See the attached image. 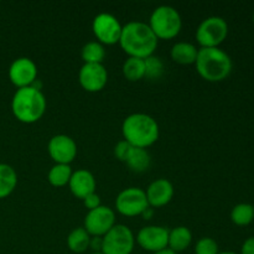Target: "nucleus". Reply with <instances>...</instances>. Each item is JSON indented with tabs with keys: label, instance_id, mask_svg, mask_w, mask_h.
I'll list each match as a JSON object with an SVG mask.
<instances>
[{
	"label": "nucleus",
	"instance_id": "f257e3e1",
	"mask_svg": "<svg viewBox=\"0 0 254 254\" xmlns=\"http://www.w3.org/2000/svg\"><path fill=\"white\" fill-rule=\"evenodd\" d=\"M158 37L146 22L129 21L123 25L119 45L129 57L145 60L146 57L153 56L158 49Z\"/></svg>",
	"mask_w": 254,
	"mask_h": 254
},
{
	"label": "nucleus",
	"instance_id": "f03ea898",
	"mask_svg": "<svg viewBox=\"0 0 254 254\" xmlns=\"http://www.w3.org/2000/svg\"><path fill=\"white\" fill-rule=\"evenodd\" d=\"M124 140L135 148L146 149L154 145L160 135V128L155 119L145 113H133L122 124Z\"/></svg>",
	"mask_w": 254,
	"mask_h": 254
},
{
	"label": "nucleus",
	"instance_id": "7ed1b4c3",
	"mask_svg": "<svg viewBox=\"0 0 254 254\" xmlns=\"http://www.w3.org/2000/svg\"><path fill=\"white\" fill-rule=\"evenodd\" d=\"M47 101L41 89L25 87L16 89L11 99V112L15 118L24 124H32L44 117Z\"/></svg>",
	"mask_w": 254,
	"mask_h": 254
},
{
	"label": "nucleus",
	"instance_id": "20e7f679",
	"mask_svg": "<svg viewBox=\"0 0 254 254\" xmlns=\"http://www.w3.org/2000/svg\"><path fill=\"white\" fill-rule=\"evenodd\" d=\"M230 55L220 47H200L195 67L198 76L207 82H221L232 71Z\"/></svg>",
	"mask_w": 254,
	"mask_h": 254
},
{
	"label": "nucleus",
	"instance_id": "39448f33",
	"mask_svg": "<svg viewBox=\"0 0 254 254\" xmlns=\"http://www.w3.org/2000/svg\"><path fill=\"white\" fill-rule=\"evenodd\" d=\"M148 25L158 40H171L180 34L183 19L175 7L160 5L153 10Z\"/></svg>",
	"mask_w": 254,
	"mask_h": 254
},
{
	"label": "nucleus",
	"instance_id": "423d86ee",
	"mask_svg": "<svg viewBox=\"0 0 254 254\" xmlns=\"http://www.w3.org/2000/svg\"><path fill=\"white\" fill-rule=\"evenodd\" d=\"M228 35V24L223 17L210 16L203 19L196 29V41L201 47H220Z\"/></svg>",
	"mask_w": 254,
	"mask_h": 254
},
{
	"label": "nucleus",
	"instance_id": "0eeeda50",
	"mask_svg": "<svg viewBox=\"0 0 254 254\" xmlns=\"http://www.w3.org/2000/svg\"><path fill=\"white\" fill-rule=\"evenodd\" d=\"M135 247V236L126 225L116 223L107 235L103 236V254H131Z\"/></svg>",
	"mask_w": 254,
	"mask_h": 254
},
{
	"label": "nucleus",
	"instance_id": "6e6552de",
	"mask_svg": "<svg viewBox=\"0 0 254 254\" xmlns=\"http://www.w3.org/2000/svg\"><path fill=\"white\" fill-rule=\"evenodd\" d=\"M122 29H123V25L121 24V21L114 15L108 14V12H101L96 15L92 21L93 35L96 36L97 41L101 42L103 46L119 44Z\"/></svg>",
	"mask_w": 254,
	"mask_h": 254
},
{
	"label": "nucleus",
	"instance_id": "1a4fd4ad",
	"mask_svg": "<svg viewBox=\"0 0 254 254\" xmlns=\"http://www.w3.org/2000/svg\"><path fill=\"white\" fill-rule=\"evenodd\" d=\"M149 207L145 190L140 188H128L118 193L116 210L126 217H136Z\"/></svg>",
	"mask_w": 254,
	"mask_h": 254
},
{
	"label": "nucleus",
	"instance_id": "9d476101",
	"mask_svg": "<svg viewBox=\"0 0 254 254\" xmlns=\"http://www.w3.org/2000/svg\"><path fill=\"white\" fill-rule=\"evenodd\" d=\"M116 225V212L108 206L101 205L88 211L84 217L83 228L91 237H103Z\"/></svg>",
	"mask_w": 254,
	"mask_h": 254
},
{
	"label": "nucleus",
	"instance_id": "9b49d317",
	"mask_svg": "<svg viewBox=\"0 0 254 254\" xmlns=\"http://www.w3.org/2000/svg\"><path fill=\"white\" fill-rule=\"evenodd\" d=\"M168 241L169 230L163 226H145L139 230L135 237V243H138L139 247L151 254L166 250Z\"/></svg>",
	"mask_w": 254,
	"mask_h": 254
},
{
	"label": "nucleus",
	"instance_id": "f8f14e48",
	"mask_svg": "<svg viewBox=\"0 0 254 254\" xmlns=\"http://www.w3.org/2000/svg\"><path fill=\"white\" fill-rule=\"evenodd\" d=\"M37 66L29 57H19L11 62L7 71L10 82L19 88L32 86L37 79Z\"/></svg>",
	"mask_w": 254,
	"mask_h": 254
},
{
	"label": "nucleus",
	"instance_id": "ddd939ff",
	"mask_svg": "<svg viewBox=\"0 0 254 254\" xmlns=\"http://www.w3.org/2000/svg\"><path fill=\"white\" fill-rule=\"evenodd\" d=\"M47 151L55 164L71 165L77 156V144L66 134L54 135L47 143Z\"/></svg>",
	"mask_w": 254,
	"mask_h": 254
},
{
	"label": "nucleus",
	"instance_id": "4468645a",
	"mask_svg": "<svg viewBox=\"0 0 254 254\" xmlns=\"http://www.w3.org/2000/svg\"><path fill=\"white\" fill-rule=\"evenodd\" d=\"M82 88L91 93L102 91L108 82V71L103 64H83L78 72Z\"/></svg>",
	"mask_w": 254,
	"mask_h": 254
},
{
	"label": "nucleus",
	"instance_id": "2eb2a0df",
	"mask_svg": "<svg viewBox=\"0 0 254 254\" xmlns=\"http://www.w3.org/2000/svg\"><path fill=\"white\" fill-rule=\"evenodd\" d=\"M145 193L149 206L155 210L168 205L173 200L175 190L171 181L168 179H156L148 186Z\"/></svg>",
	"mask_w": 254,
	"mask_h": 254
},
{
	"label": "nucleus",
	"instance_id": "dca6fc26",
	"mask_svg": "<svg viewBox=\"0 0 254 254\" xmlns=\"http://www.w3.org/2000/svg\"><path fill=\"white\" fill-rule=\"evenodd\" d=\"M68 188L74 197L83 200L88 195L96 192V178L87 169H78V170L73 171V174H72L71 180L68 183Z\"/></svg>",
	"mask_w": 254,
	"mask_h": 254
},
{
	"label": "nucleus",
	"instance_id": "f3484780",
	"mask_svg": "<svg viewBox=\"0 0 254 254\" xmlns=\"http://www.w3.org/2000/svg\"><path fill=\"white\" fill-rule=\"evenodd\" d=\"M198 49L191 42H176L170 51V57L179 64H195L197 59Z\"/></svg>",
	"mask_w": 254,
	"mask_h": 254
},
{
	"label": "nucleus",
	"instance_id": "a211bd4d",
	"mask_svg": "<svg viewBox=\"0 0 254 254\" xmlns=\"http://www.w3.org/2000/svg\"><path fill=\"white\" fill-rule=\"evenodd\" d=\"M192 243V233L185 226H178V227L169 230V241L168 248L174 251L175 253L184 252L188 250Z\"/></svg>",
	"mask_w": 254,
	"mask_h": 254
},
{
	"label": "nucleus",
	"instance_id": "6ab92c4d",
	"mask_svg": "<svg viewBox=\"0 0 254 254\" xmlns=\"http://www.w3.org/2000/svg\"><path fill=\"white\" fill-rule=\"evenodd\" d=\"M17 186V174L9 164L0 163V200L11 195Z\"/></svg>",
	"mask_w": 254,
	"mask_h": 254
},
{
	"label": "nucleus",
	"instance_id": "aec40b11",
	"mask_svg": "<svg viewBox=\"0 0 254 254\" xmlns=\"http://www.w3.org/2000/svg\"><path fill=\"white\" fill-rule=\"evenodd\" d=\"M126 164L134 173H144L150 168L151 156L146 149L133 146L128 158H127Z\"/></svg>",
	"mask_w": 254,
	"mask_h": 254
},
{
	"label": "nucleus",
	"instance_id": "412c9836",
	"mask_svg": "<svg viewBox=\"0 0 254 254\" xmlns=\"http://www.w3.org/2000/svg\"><path fill=\"white\" fill-rule=\"evenodd\" d=\"M91 236L83 227H77L67 236V247L73 253H84L89 250Z\"/></svg>",
	"mask_w": 254,
	"mask_h": 254
},
{
	"label": "nucleus",
	"instance_id": "4be33fe9",
	"mask_svg": "<svg viewBox=\"0 0 254 254\" xmlns=\"http://www.w3.org/2000/svg\"><path fill=\"white\" fill-rule=\"evenodd\" d=\"M73 171H72L71 165L55 164L47 174V180H49L50 185H52L54 188H64V186H68Z\"/></svg>",
	"mask_w": 254,
	"mask_h": 254
},
{
	"label": "nucleus",
	"instance_id": "5701e85b",
	"mask_svg": "<svg viewBox=\"0 0 254 254\" xmlns=\"http://www.w3.org/2000/svg\"><path fill=\"white\" fill-rule=\"evenodd\" d=\"M122 72L128 81H140L145 77V62L143 59H138V57H128L124 61Z\"/></svg>",
	"mask_w": 254,
	"mask_h": 254
},
{
	"label": "nucleus",
	"instance_id": "b1692460",
	"mask_svg": "<svg viewBox=\"0 0 254 254\" xmlns=\"http://www.w3.org/2000/svg\"><path fill=\"white\" fill-rule=\"evenodd\" d=\"M81 57L84 64H103L106 49L101 42L89 41L82 47Z\"/></svg>",
	"mask_w": 254,
	"mask_h": 254
},
{
	"label": "nucleus",
	"instance_id": "393cba45",
	"mask_svg": "<svg viewBox=\"0 0 254 254\" xmlns=\"http://www.w3.org/2000/svg\"><path fill=\"white\" fill-rule=\"evenodd\" d=\"M231 220L237 226H247L254 221V206L251 203H238L231 211Z\"/></svg>",
	"mask_w": 254,
	"mask_h": 254
},
{
	"label": "nucleus",
	"instance_id": "a878e982",
	"mask_svg": "<svg viewBox=\"0 0 254 254\" xmlns=\"http://www.w3.org/2000/svg\"><path fill=\"white\" fill-rule=\"evenodd\" d=\"M145 62V77L149 79H158L164 72V64L159 57L149 56L144 60Z\"/></svg>",
	"mask_w": 254,
	"mask_h": 254
},
{
	"label": "nucleus",
	"instance_id": "bb28decb",
	"mask_svg": "<svg viewBox=\"0 0 254 254\" xmlns=\"http://www.w3.org/2000/svg\"><path fill=\"white\" fill-rule=\"evenodd\" d=\"M218 245L213 238L202 237L196 242L195 254H218Z\"/></svg>",
	"mask_w": 254,
	"mask_h": 254
},
{
	"label": "nucleus",
	"instance_id": "cd10ccee",
	"mask_svg": "<svg viewBox=\"0 0 254 254\" xmlns=\"http://www.w3.org/2000/svg\"><path fill=\"white\" fill-rule=\"evenodd\" d=\"M131 148H133V145L131 144H129L127 140H121L118 141V143L116 144V146H114V155H116V158L118 159V160L123 161V163H126L127 158H128L129 153H130Z\"/></svg>",
	"mask_w": 254,
	"mask_h": 254
},
{
	"label": "nucleus",
	"instance_id": "c85d7f7f",
	"mask_svg": "<svg viewBox=\"0 0 254 254\" xmlns=\"http://www.w3.org/2000/svg\"><path fill=\"white\" fill-rule=\"evenodd\" d=\"M82 201H83L84 207H86L88 211L94 210V208L99 207V206L102 205V203H101V197H99L98 193H96V192H93V193H91V195H88L86 198H83V200H82Z\"/></svg>",
	"mask_w": 254,
	"mask_h": 254
},
{
	"label": "nucleus",
	"instance_id": "c756f323",
	"mask_svg": "<svg viewBox=\"0 0 254 254\" xmlns=\"http://www.w3.org/2000/svg\"><path fill=\"white\" fill-rule=\"evenodd\" d=\"M241 254H254V237H250L243 242Z\"/></svg>",
	"mask_w": 254,
	"mask_h": 254
},
{
	"label": "nucleus",
	"instance_id": "7c9ffc66",
	"mask_svg": "<svg viewBox=\"0 0 254 254\" xmlns=\"http://www.w3.org/2000/svg\"><path fill=\"white\" fill-rule=\"evenodd\" d=\"M102 246H103V237H91L89 248L93 252H102Z\"/></svg>",
	"mask_w": 254,
	"mask_h": 254
},
{
	"label": "nucleus",
	"instance_id": "2f4dec72",
	"mask_svg": "<svg viewBox=\"0 0 254 254\" xmlns=\"http://www.w3.org/2000/svg\"><path fill=\"white\" fill-rule=\"evenodd\" d=\"M154 213H155V210L149 206L148 208H145V210L143 211V213H141L140 216H143L144 220H151V218L154 217Z\"/></svg>",
	"mask_w": 254,
	"mask_h": 254
},
{
	"label": "nucleus",
	"instance_id": "473e14b6",
	"mask_svg": "<svg viewBox=\"0 0 254 254\" xmlns=\"http://www.w3.org/2000/svg\"><path fill=\"white\" fill-rule=\"evenodd\" d=\"M153 254H178V253H175L174 251L166 248V250H163V251H160V252H156V253H153Z\"/></svg>",
	"mask_w": 254,
	"mask_h": 254
},
{
	"label": "nucleus",
	"instance_id": "72a5a7b5",
	"mask_svg": "<svg viewBox=\"0 0 254 254\" xmlns=\"http://www.w3.org/2000/svg\"><path fill=\"white\" fill-rule=\"evenodd\" d=\"M218 254H237V253H235V252H220Z\"/></svg>",
	"mask_w": 254,
	"mask_h": 254
},
{
	"label": "nucleus",
	"instance_id": "f704fd0d",
	"mask_svg": "<svg viewBox=\"0 0 254 254\" xmlns=\"http://www.w3.org/2000/svg\"><path fill=\"white\" fill-rule=\"evenodd\" d=\"M92 254H103L102 252H93Z\"/></svg>",
	"mask_w": 254,
	"mask_h": 254
},
{
	"label": "nucleus",
	"instance_id": "c9c22d12",
	"mask_svg": "<svg viewBox=\"0 0 254 254\" xmlns=\"http://www.w3.org/2000/svg\"><path fill=\"white\" fill-rule=\"evenodd\" d=\"M253 21H254V14H253Z\"/></svg>",
	"mask_w": 254,
	"mask_h": 254
}]
</instances>
